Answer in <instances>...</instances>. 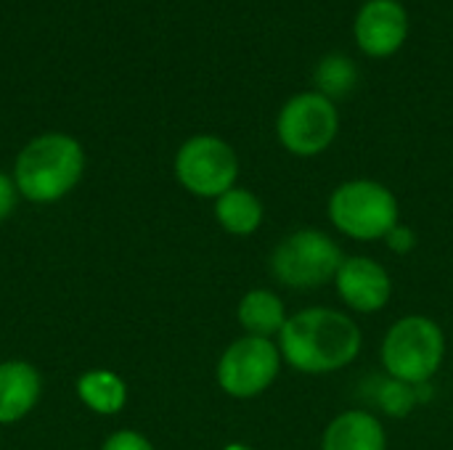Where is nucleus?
Wrapping results in <instances>:
<instances>
[{
  "label": "nucleus",
  "instance_id": "12",
  "mask_svg": "<svg viewBox=\"0 0 453 450\" xmlns=\"http://www.w3.org/2000/svg\"><path fill=\"white\" fill-rule=\"evenodd\" d=\"M388 435L380 419L369 411L353 408L329 422L321 438V450H385Z\"/></svg>",
  "mask_w": 453,
  "mask_h": 450
},
{
  "label": "nucleus",
  "instance_id": "2",
  "mask_svg": "<svg viewBox=\"0 0 453 450\" xmlns=\"http://www.w3.org/2000/svg\"><path fill=\"white\" fill-rule=\"evenodd\" d=\"M85 172L82 143L66 133H42L32 138L16 156L13 183L19 196L35 204L64 199Z\"/></svg>",
  "mask_w": 453,
  "mask_h": 450
},
{
  "label": "nucleus",
  "instance_id": "11",
  "mask_svg": "<svg viewBox=\"0 0 453 450\" xmlns=\"http://www.w3.org/2000/svg\"><path fill=\"white\" fill-rule=\"evenodd\" d=\"M40 374L27 361L0 363V424L24 419L40 400Z\"/></svg>",
  "mask_w": 453,
  "mask_h": 450
},
{
  "label": "nucleus",
  "instance_id": "18",
  "mask_svg": "<svg viewBox=\"0 0 453 450\" xmlns=\"http://www.w3.org/2000/svg\"><path fill=\"white\" fill-rule=\"evenodd\" d=\"M101 450H154V446L133 430H119V432L106 438Z\"/></svg>",
  "mask_w": 453,
  "mask_h": 450
},
{
  "label": "nucleus",
  "instance_id": "5",
  "mask_svg": "<svg viewBox=\"0 0 453 450\" xmlns=\"http://www.w3.org/2000/svg\"><path fill=\"white\" fill-rule=\"evenodd\" d=\"M342 249L319 228L289 233L271 255V273L289 289H316L334 281L342 265Z\"/></svg>",
  "mask_w": 453,
  "mask_h": 450
},
{
  "label": "nucleus",
  "instance_id": "8",
  "mask_svg": "<svg viewBox=\"0 0 453 450\" xmlns=\"http://www.w3.org/2000/svg\"><path fill=\"white\" fill-rule=\"evenodd\" d=\"M281 350L263 337H242L218 361V385L226 395L247 400L265 393L281 371Z\"/></svg>",
  "mask_w": 453,
  "mask_h": 450
},
{
  "label": "nucleus",
  "instance_id": "19",
  "mask_svg": "<svg viewBox=\"0 0 453 450\" xmlns=\"http://www.w3.org/2000/svg\"><path fill=\"white\" fill-rule=\"evenodd\" d=\"M19 199V188L13 183V178H8L5 172H0V223L13 212Z\"/></svg>",
  "mask_w": 453,
  "mask_h": 450
},
{
  "label": "nucleus",
  "instance_id": "10",
  "mask_svg": "<svg viewBox=\"0 0 453 450\" xmlns=\"http://www.w3.org/2000/svg\"><path fill=\"white\" fill-rule=\"evenodd\" d=\"M337 292L342 302L358 313H377L393 294V281L385 265L369 257H345L337 276Z\"/></svg>",
  "mask_w": 453,
  "mask_h": 450
},
{
  "label": "nucleus",
  "instance_id": "13",
  "mask_svg": "<svg viewBox=\"0 0 453 450\" xmlns=\"http://www.w3.org/2000/svg\"><path fill=\"white\" fill-rule=\"evenodd\" d=\"M239 324L247 332V337H263L271 339L273 334H281L287 324V308L279 294L268 289H252L239 302Z\"/></svg>",
  "mask_w": 453,
  "mask_h": 450
},
{
  "label": "nucleus",
  "instance_id": "3",
  "mask_svg": "<svg viewBox=\"0 0 453 450\" xmlns=\"http://www.w3.org/2000/svg\"><path fill=\"white\" fill-rule=\"evenodd\" d=\"M446 358L443 329L427 316H403L390 326L382 342V366L390 379L427 385Z\"/></svg>",
  "mask_w": 453,
  "mask_h": 450
},
{
  "label": "nucleus",
  "instance_id": "14",
  "mask_svg": "<svg viewBox=\"0 0 453 450\" xmlns=\"http://www.w3.org/2000/svg\"><path fill=\"white\" fill-rule=\"evenodd\" d=\"M215 217L228 233L250 236L263 225V202L250 188L234 186L215 199Z\"/></svg>",
  "mask_w": 453,
  "mask_h": 450
},
{
  "label": "nucleus",
  "instance_id": "20",
  "mask_svg": "<svg viewBox=\"0 0 453 450\" xmlns=\"http://www.w3.org/2000/svg\"><path fill=\"white\" fill-rule=\"evenodd\" d=\"M385 241H388V247H390L393 252L406 255V252H411V249H414V231L398 223V225L385 236Z\"/></svg>",
  "mask_w": 453,
  "mask_h": 450
},
{
  "label": "nucleus",
  "instance_id": "15",
  "mask_svg": "<svg viewBox=\"0 0 453 450\" xmlns=\"http://www.w3.org/2000/svg\"><path fill=\"white\" fill-rule=\"evenodd\" d=\"M77 395L90 411L101 416H114L125 408L127 387L125 379L114 371H88L77 382Z\"/></svg>",
  "mask_w": 453,
  "mask_h": 450
},
{
  "label": "nucleus",
  "instance_id": "4",
  "mask_svg": "<svg viewBox=\"0 0 453 450\" xmlns=\"http://www.w3.org/2000/svg\"><path fill=\"white\" fill-rule=\"evenodd\" d=\"M329 217L345 236L356 241H377L398 225V199L377 180H348L334 188Z\"/></svg>",
  "mask_w": 453,
  "mask_h": 450
},
{
  "label": "nucleus",
  "instance_id": "17",
  "mask_svg": "<svg viewBox=\"0 0 453 450\" xmlns=\"http://www.w3.org/2000/svg\"><path fill=\"white\" fill-rule=\"evenodd\" d=\"M377 400H380L385 414L406 416L419 403V387L398 382V379H388V382H382V387L377 393Z\"/></svg>",
  "mask_w": 453,
  "mask_h": 450
},
{
  "label": "nucleus",
  "instance_id": "1",
  "mask_svg": "<svg viewBox=\"0 0 453 450\" xmlns=\"http://www.w3.org/2000/svg\"><path fill=\"white\" fill-rule=\"evenodd\" d=\"M284 363L303 374H332L361 353V329L332 308H308L287 318L279 334Z\"/></svg>",
  "mask_w": 453,
  "mask_h": 450
},
{
  "label": "nucleus",
  "instance_id": "6",
  "mask_svg": "<svg viewBox=\"0 0 453 450\" xmlns=\"http://www.w3.org/2000/svg\"><path fill=\"white\" fill-rule=\"evenodd\" d=\"M340 130V114L334 101L308 90L292 95L276 117V138L295 156L324 154Z\"/></svg>",
  "mask_w": 453,
  "mask_h": 450
},
{
  "label": "nucleus",
  "instance_id": "16",
  "mask_svg": "<svg viewBox=\"0 0 453 450\" xmlns=\"http://www.w3.org/2000/svg\"><path fill=\"white\" fill-rule=\"evenodd\" d=\"M313 80H316V93L326 95L329 101H337V98H348L356 90L358 69L348 56L329 53L319 61Z\"/></svg>",
  "mask_w": 453,
  "mask_h": 450
},
{
  "label": "nucleus",
  "instance_id": "7",
  "mask_svg": "<svg viewBox=\"0 0 453 450\" xmlns=\"http://www.w3.org/2000/svg\"><path fill=\"white\" fill-rule=\"evenodd\" d=\"M175 178L202 199H218L236 186L239 156L218 135H194L175 154Z\"/></svg>",
  "mask_w": 453,
  "mask_h": 450
},
{
  "label": "nucleus",
  "instance_id": "9",
  "mask_svg": "<svg viewBox=\"0 0 453 450\" xmlns=\"http://www.w3.org/2000/svg\"><path fill=\"white\" fill-rule=\"evenodd\" d=\"M356 42L372 58L395 56L409 37V13L398 0H366L356 13Z\"/></svg>",
  "mask_w": 453,
  "mask_h": 450
},
{
  "label": "nucleus",
  "instance_id": "21",
  "mask_svg": "<svg viewBox=\"0 0 453 450\" xmlns=\"http://www.w3.org/2000/svg\"><path fill=\"white\" fill-rule=\"evenodd\" d=\"M223 450H252V448H247V446H239V443H231V446H226Z\"/></svg>",
  "mask_w": 453,
  "mask_h": 450
}]
</instances>
